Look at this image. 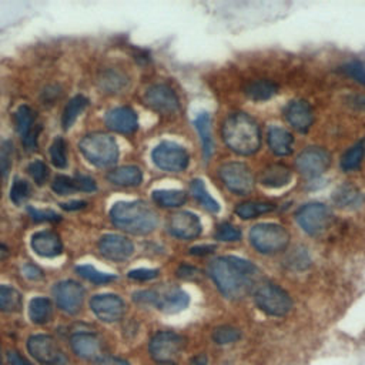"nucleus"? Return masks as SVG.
<instances>
[{
    "mask_svg": "<svg viewBox=\"0 0 365 365\" xmlns=\"http://www.w3.org/2000/svg\"><path fill=\"white\" fill-rule=\"evenodd\" d=\"M364 155H365V144H364V141H359L355 145H352L349 150H346L344 153V155L341 157L342 170H345V171L356 170L361 165Z\"/></svg>",
    "mask_w": 365,
    "mask_h": 365,
    "instance_id": "nucleus-35",
    "label": "nucleus"
},
{
    "mask_svg": "<svg viewBox=\"0 0 365 365\" xmlns=\"http://www.w3.org/2000/svg\"><path fill=\"white\" fill-rule=\"evenodd\" d=\"M73 351L84 359H101L103 355V345L101 341L90 332H77L70 339Z\"/></svg>",
    "mask_w": 365,
    "mask_h": 365,
    "instance_id": "nucleus-21",
    "label": "nucleus"
},
{
    "mask_svg": "<svg viewBox=\"0 0 365 365\" xmlns=\"http://www.w3.org/2000/svg\"><path fill=\"white\" fill-rule=\"evenodd\" d=\"M9 254H10L9 248H7L4 244H1V242H0V261H1V259H4V258H7V257H9Z\"/></svg>",
    "mask_w": 365,
    "mask_h": 365,
    "instance_id": "nucleus-57",
    "label": "nucleus"
},
{
    "mask_svg": "<svg viewBox=\"0 0 365 365\" xmlns=\"http://www.w3.org/2000/svg\"><path fill=\"white\" fill-rule=\"evenodd\" d=\"M221 134L230 150L240 155H251L261 147L258 123L242 111H235L225 117L221 125Z\"/></svg>",
    "mask_w": 365,
    "mask_h": 365,
    "instance_id": "nucleus-2",
    "label": "nucleus"
},
{
    "mask_svg": "<svg viewBox=\"0 0 365 365\" xmlns=\"http://www.w3.org/2000/svg\"><path fill=\"white\" fill-rule=\"evenodd\" d=\"M153 163L163 171L181 173L190 164V155L187 150L173 141L160 143L151 153Z\"/></svg>",
    "mask_w": 365,
    "mask_h": 365,
    "instance_id": "nucleus-9",
    "label": "nucleus"
},
{
    "mask_svg": "<svg viewBox=\"0 0 365 365\" xmlns=\"http://www.w3.org/2000/svg\"><path fill=\"white\" fill-rule=\"evenodd\" d=\"M335 202L339 207H352L361 204V192H358L354 187L351 185H344L338 191H335L334 195Z\"/></svg>",
    "mask_w": 365,
    "mask_h": 365,
    "instance_id": "nucleus-39",
    "label": "nucleus"
},
{
    "mask_svg": "<svg viewBox=\"0 0 365 365\" xmlns=\"http://www.w3.org/2000/svg\"><path fill=\"white\" fill-rule=\"evenodd\" d=\"M111 222L134 235H147L158 225L157 212L143 201H118L110 210Z\"/></svg>",
    "mask_w": 365,
    "mask_h": 365,
    "instance_id": "nucleus-3",
    "label": "nucleus"
},
{
    "mask_svg": "<svg viewBox=\"0 0 365 365\" xmlns=\"http://www.w3.org/2000/svg\"><path fill=\"white\" fill-rule=\"evenodd\" d=\"M214 250H215V247L210 245V244H207V245H197V247H192L190 250V254L191 255H207V254H211Z\"/></svg>",
    "mask_w": 365,
    "mask_h": 365,
    "instance_id": "nucleus-53",
    "label": "nucleus"
},
{
    "mask_svg": "<svg viewBox=\"0 0 365 365\" xmlns=\"http://www.w3.org/2000/svg\"><path fill=\"white\" fill-rule=\"evenodd\" d=\"M34 111L29 107V106H20L16 111H14V124H16V130L17 133L21 135V140L24 137H27L36 127L34 124Z\"/></svg>",
    "mask_w": 365,
    "mask_h": 365,
    "instance_id": "nucleus-32",
    "label": "nucleus"
},
{
    "mask_svg": "<svg viewBox=\"0 0 365 365\" xmlns=\"http://www.w3.org/2000/svg\"><path fill=\"white\" fill-rule=\"evenodd\" d=\"M144 103L154 111L170 115L180 108V101L175 91L167 84H153L144 93Z\"/></svg>",
    "mask_w": 365,
    "mask_h": 365,
    "instance_id": "nucleus-13",
    "label": "nucleus"
},
{
    "mask_svg": "<svg viewBox=\"0 0 365 365\" xmlns=\"http://www.w3.org/2000/svg\"><path fill=\"white\" fill-rule=\"evenodd\" d=\"M291 235L279 224L261 222L250 230V242L261 254L274 255L287 250Z\"/></svg>",
    "mask_w": 365,
    "mask_h": 365,
    "instance_id": "nucleus-5",
    "label": "nucleus"
},
{
    "mask_svg": "<svg viewBox=\"0 0 365 365\" xmlns=\"http://www.w3.org/2000/svg\"><path fill=\"white\" fill-rule=\"evenodd\" d=\"M76 271L78 272V275H81L87 281H91V282L98 284V285L107 284V282H111V281L115 279V275L101 272V271L96 269L93 265H78L76 268Z\"/></svg>",
    "mask_w": 365,
    "mask_h": 365,
    "instance_id": "nucleus-38",
    "label": "nucleus"
},
{
    "mask_svg": "<svg viewBox=\"0 0 365 365\" xmlns=\"http://www.w3.org/2000/svg\"><path fill=\"white\" fill-rule=\"evenodd\" d=\"M292 178V171L288 165L275 163L269 164L259 173V182L268 188H281Z\"/></svg>",
    "mask_w": 365,
    "mask_h": 365,
    "instance_id": "nucleus-23",
    "label": "nucleus"
},
{
    "mask_svg": "<svg viewBox=\"0 0 365 365\" xmlns=\"http://www.w3.org/2000/svg\"><path fill=\"white\" fill-rule=\"evenodd\" d=\"M73 181H74L76 191L80 190V191L91 192V191H96V190H97V184H96V181H94L91 177H87V175H76V177H73Z\"/></svg>",
    "mask_w": 365,
    "mask_h": 365,
    "instance_id": "nucleus-48",
    "label": "nucleus"
},
{
    "mask_svg": "<svg viewBox=\"0 0 365 365\" xmlns=\"http://www.w3.org/2000/svg\"><path fill=\"white\" fill-rule=\"evenodd\" d=\"M98 83H100L101 90H104L106 93H118L120 90H123L125 87L127 78L118 71L108 70L101 74Z\"/></svg>",
    "mask_w": 365,
    "mask_h": 365,
    "instance_id": "nucleus-36",
    "label": "nucleus"
},
{
    "mask_svg": "<svg viewBox=\"0 0 365 365\" xmlns=\"http://www.w3.org/2000/svg\"><path fill=\"white\" fill-rule=\"evenodd\" d=\"M268 147L275 155H288L292 153V145H294V137L292 134L282 128V127H269L268 135H267Z\"/></svg>",
    "mask_w": 365,
    "mask_h": 365,
    "instance_id": "nucleus-24",
    "label": "nucleus"
},
{
    "mask_svg": "<svg viewBox=\"0 0 365 365\" xmlns=\"http://www.w3.org/2000/svg\"><path fill=\"white\" fill-rule=\"evenodd\" d=\"M190 190L192 192V195L195 197V200L210 212H218L220 210V205L218 202L208 194L204 182L201 180H192L191 181V185H190Z\"/></svg>",
    "mask_w": 365,
    "mask_h": 365,
    "instance_id": "nucleus-34",
    "label": "nucleus"
},
{
    "mask_svg": "<svg viewBox=\"0 0 365 365\" xmlns=\"http://www.w3.org/2000/svg\"><path fill=\"white\" fill-rule=\"evenodd\" d=\"M29 197H30V187L27 181L16 178L10 190V200L19 205V204H23Z\"/></svg>",
    "mask_w": 365,
    "mask_h": 365,
    "instance_id": "nucleus-42",
    "label": "nucleus"
},
{
    "mask_svg": "<svg viewBox=\"0 0 365 365\" xmlns=\"http://www.w3.org/2000/svg\"><path fill=\"white\" fill-rule=\"evenodd\" d=\"M0 365H1V358H0Z\"/></svg>",
    "mask_w": 365,
    "mask_h": 365,
    "instance_id": "nucleus-59",
    "label": "nucleus"
},
{
    "mask_svg": "<svg viewBox=\"0 0 365 365\" xmlns=\"http://www.w3.org/2000/svg\"><path fill=\"white\" fill-rule=\"evenodd\" d=\"M98 251L103 257L111 261H125L134 252V244L124 235L106 234L98 240Z\"/></svg>",
    "mask_w": 365,
    "mask_h": 365,
    "instance_id": "nucleus-16",
    "label": "nucleus"
},
{
    "mask_svg": "<svg viewBox=\"0 0 365 365\" xmlns=\"http://www.w3.org/2000/svg\"><path fill=\"white\" fill-rule=\"evenodd\" d=\"M30 217L37 221V222H43V221H47V222H54V221H58L60 220V215L53 211V210H38V208H33V207H29L27 208Z\"/></svg>",
    "mask_w": 365,
    "mask_h": 365,
    "instance_id": "nucleus-47",
    "label": "nucleus"
},
{
    "mask_svg": "<svg viewBox=\"0 0 365 365\" xmlns=\"http://www.w3.org/2000/svg\"><path fill=\"white\" fill-rule=\"evenodd\" d=\"M342 71L349 76L351 78H354L356 83H361V84H365V66L358 61V60H352L349 63H346L344 67H342Z\"/></svg>",
    "mask_w": 365,
    "mask_h": 365,
    "instance_id": "nucleus-45",
    "label": "nucleus"
},
{
    "mask_svg": "<svg viewBox=\"0 0 365 365\" xmlns=\"http://www.w3.org/2000/svg\"><path fill=\"white\" fill-rule=\"evenodd\" d=\"M188 365H208V358L205 354H197L194 358H191Z\"/></svg>",
    "mask_w": 365,
    "mask_h": 365,
    "instance_id": "nucleus-56",
    "label": "nucleus"
},
{
    "mask_svg": "<svg viewBox=\"0 0 365 365\" xmlns=\"http://www.w3.org/2000/svg\"><path fill=\"white\" fill-rule=\"evenodd\" d=\"M30 245L37 255L44 258L57 257L63 251V242L53 231H38L33 234Z\"/></svg>",
    "mask_w": 365,
    "mask_h": 365,
    "instance_id": "nucleus-22",
    "label": "nucleus"
},
{
    "mask_svg": "<svg viewBox=\"0 0 365 365\" xmlns=\"http://www.w3.org/2000/svg\"><path fill=\"white\" fill-rule=\"evenodd\" d=\"M7 358H9V361H10V364L11 365H31L26 358H23L19 352H16V351H10L9 354H7Z\"/></svg>",
    "mask_w": 365,
    "mask_h": 365,
    "instance_id": "nucleus-52",
    "label": "nucleus"
},
{
    "mask_svg": "<svg viewBox=\"0 0 365 365\" xmlns=\"http://www.w3.org/2000/svg\"><path fill=\"white\" fill-rule=\"evenodd\" d=\"M284 117L292 128L299 133H305L312 125L314 111L308 101L292 100L284 107Z\"/></svg>",
    "mask_w": 365,
    "mask_h": 365,
    "instance_id": "nucleus-19",
    "label": "nucleus"
},
{
    "mask_svg": "<svg viewBox=\"0 0 365 365\" xmlns=\"http://www.w3.org/2000/svg\"><path fill=\"white\" fill-rule=\"evenodd\" d=\"M78 150L88 163L100 168L110 167L118 160V145L114 137L106 133L96 131L84 135L78 143Z\"/></svg>",
    "mask_w": 365,
    "mask_h": 365,
    "instance_id": "nucleus-4",
    "label": "nucleus"
},
{
    "mask_svg": "<svg viewBox=\"0 0 365 365\" xmlns=\"http://www.w3.org/2000/svg\"><path fill=\"white\" fill-rule=\"evenodd\" d=\"M27 171L37 185H43L48 177V167L40 160H34L33 163H30Z\"/></svg>",
    "mask_w": 365,
    "mask_h": 365,
    "instance_id": "nucleus-43",
    "label": "nucleus"
},
{
    "mask_svg": "<svg viewBox=\"0 0 365 365\" xmlns=\"http://www.w3.org/2000/svg\"><path fill=\"white\" fill-rule=\"evenodd\" d=\"M247 97L254 101H265L278 93V86L267 78H259L248 83L244 88Z\"/></svg>",
    "mask_w": 365,
    "mask_h": 365,
    "instance_id": "nucleus-26",
    "label": "nucleus"
},
{
    "mask_svg": "<svg viewBox=\"0 0 365 365\" xmlns=\"http://www.w3.org/2000/svg\"><path fill=\"white\" fill-rule=\"evenodd\" d=\"M151 198L158 207L177 208L187 201V194L182 190H155Z\"/></svg>",
    "mask_w": 365,
    "mask_h": 365,
    "instance_id": "nucleus-28",
    "label": "nucleus"
},
{
    "mask_svg": "<svg viewBox=\"0 0 365 365\" xmlns=\"http://www.w3.org/2000/svg\"><path fill=\"white\" fill-rule=\"evenodd\" d=\"M23 305L21 294L9 285H0V311L17 312Z\"/></svg>",
    "mask_w": 365,
    "mask_h": 365,
    "instance_id": "nucleus-33",
    "label": "nucleus"
},
{
    "mask_svg": "<svg viewBox=\"0 0 365 365\" xmlns=\"http://www.w3.org/2000/svg\"><path fill=\"white\" fill-rule=\"evenodd\" d=\"M11 153L13 145L10 141H4L0 147V174L3 177H7L10 167H11Z\"/></svg>",
    "mask_w": 365,
    "mask_h": 365,
    "instance_id": "nucleus-46",
    "label": "nucleus"
},
{
    "mask_svg": "<svg viewBox=\"0 0 365 365\" xmlns=\"http://www.w3.org/2000/svg\"><path fill=\"white\" fill-rule=\"evenodd\" d=\"M54 299L66 314H77L83 305L84 288L76 281H61L53 288Z\"/></svg>",
    "mask_w": 365,
    "mask_h": 365,
    "instance_id": "nucleus-14",
    "label": "nucleus"
},
{
    "mask_svg": "<svg viewBox=\"0 0 365 365\" xmlns=\"http://www.w3.org/2000/svg\"><path fill=\"white\" fill-rule=\"evenodd\" d=\"M241 338V331L232 325H220L212 331V341L218 345H230Z\"/></svg>",
    "mask_w": 365,
    "mask_h": 365,
    "instance_id": "nucleus-37",
    "label": "nucleus"
},
{
    "mask_svg": "<svg viewBox=\"0 0 365 365\" xmlns=\"http://www.w3.org/2000/svg\"><path fill=\"white\" fill-rule=\"evenodd\" d=\"M51 188L58 195H70L76 191L73 178L67 175H57L51 182Z\"/></svg>",
    "mask_w": 365,
    "mask_h": 365,
    "instance_id": "nucleus-44",
    "label": "nucleus"
},
{
    "mask_svg": "<svg viewBox=\"0 0 365 365\" xmlns=\"http://www.w3.org/2000/svg\"><path fill=\"white\" fill-rule=\"evenodd\" d=\"M96 365H130V364L120 358H103V359H98Z\"/></svg>",
    "mask_w": 365,
    "mask_h": 365,
    "instance_id": "nucleus-54",
    "label": "nucleus"
},
{
    "mask_svg": "<svg viewBox=\"0 0 365 365\" xmlns=\"http://www.w3.org/2000/svg\"><path fill=\"white\" fill-rule=\"evenodd\" d=\"M107 180L118 187H137L143 182V171L137 165H123L111 170Z\"/></svg>",
    "mask_w": 365,
    "mask_h": 365,
    "instance_id": "nucleus-25",
    "label": "nucleus"
},
{
    "mask_svg": "<svg viewBox=\"0 0 365 365\" xmlns=\"http://www.w3.org/2000/svg\"><path fill=\"white\" fill-rule=\"evenodd\" d=\"M254 301L262 312L272 317H284L292 309V299L289 294L284 288L271 282L262 284L255 289Z\"/></svg>",
    "mask_w": 365,
    "mask_h": 365,
    "instance_id": "nucleus-7",
    "label": "nucleus"
},
{
    "mask_svg": "<svg viewBox=\"0 0 365 365\" xmlns=\"http://www.w3.org/2000/svg\"><path fill=\"white\" fill-rule=\"evenodd\" d=\"M106 125L120 134H131L138 128V118L133 108L121 106L107 111L104 117Z\"/></svg>",
    "mask_w": 365,
    "mask_h": 365,
    "instance_id": "nucleus-20",
    "label": "nucleus"
},
{
    "mask_svg": "<svg viewBox=\"0 0 365 365\" xmlns=\"http://www.w3.org/2000/svg\"><path fill=\"white\" fill-rule=\"evenodd\" d=\"M275 208L274 204L271 202H267V201H244V202H240L234 212L242 218V220H252V218H257L262 214H267V212H271L272 210Z\"/></svg>",
    "mask_w": 365,
    "mask_h": 365,
    "instance_id": "nucleus-29",
    "label": "nucleus"
},
{
    "mask_svg": "<svg viewBox=\"0 0 365 365\" xmlns=\"http://www.w3.org/2000/svg\"><path fill=\"white\" fill-rule=\"evenodd\" d=\"M160 365H177V364H174V362H164V364H160Z\"/></svg>",
    "mask_w": 365,
    "mask_h": 365,
    "instance_id": "nucleus-58",
    "label": "nucleus"
},
{
    "mask_svg": "<svg viewBox=\"0 0 365 365\" xmlns=\"http://www.w3.org/2000/svg\"><path fill=\"white\" fill-rule=\"evenodd\" d=\"M177 275L182 279H195L200 277V271L192 265H180L177 269Z\"/></svg>",
    "mask_w": 365,
    "mask_h": 365,
    "instance_id": "nucleus-50",
    "label": "nucleus"
},
{
    "mask_svg": "<svg viewBox=\"0 0 365 365\" xmlns=\"http://www.w3.org/2000/svg\"><path fill=\"white\" fill-rule=\"evenodd\" d=\"M51 314H53V308H51V304L47 298L37 297V298L30 301L29 317L34 324L41 325V324L48 322L50 318H51Z\"/></svg>",
    "mask_w": 365,
    "mask_h": 365,
    "instance_id": "nucleus-30",
    "label": "nucleus"
},
{
    "mask_svg": "<svg viewBox=\"0 0 365 365\" xmlns=\"http://www.w3.org/2000/svg\"><path fill=\"white\" fill-rule=\"evenodd\" d=\"M51 163L57 168H64L67 165V144L61 137H57L50 147Z\"/></svg>",
    "mask_w": 365,
    "mask_h": 365,
    "instance_id": "nucleus-40",
    "label": "nucleus"
},
{
    "mask_svg": "<svg viewBox=\"0 0 365 365\" xmlns=\"http://www.w3.org/2000/svg\"><path fill=\"white\" fill-rule=\"evenodd\" d=\"M220 178L224 185L234 194L245 195L254 190L255 177L248 165L238 161L224 163L220 170Z\"/></svg>",
    "mask_w": 365,
    "mask_h": 365,
    "instance_id": "nucleus-8",
    "label": "nucleus"
},
{
    "mask_svg": "<svg viewBox=\"0 0 365 365\" xmlns=\"http://www.w3.org/2000/svg\"><path fill=\"white\" fill-rule=\"evenodd\" d=\"M134 301L140 304L154 305L157 309L167 314H175L182 311L190 304V297L181 288L171 287L164 291H158V289L138 291L134 294Z\"/></svg>",
    "mask_w": 365,
    "mask_h": 365,
    "instance_id": "nucleus-6",
    "label": "nucleus"
},
{
    "mask_svg": "<svg viewBox=\"0 0 365 365\" xmlns=\"http://www.w3.org/2000/svg\"><path fill=\"white\" fill-rule=\"evenodd\" d=\"M185 339L173 331H158L150 341L148 351L154 361L173 362L184 349Z\"/></svg>",
    "mask_w": 365,
    "mask_h": 365,
    "instance_id": "nucleus-11",
    "label": "nucleus"
},
{
    "mask_svg": "<svg viewBox=\"0 0 365 365\" xmlns=\"http://www.w3.org/2000/svg\"><path fill=\"white\" fill-rule=\"evenodd\" d=\"M194 124H195V128L198 131V135H200V140L202 144L204 158L208 160L214 150V141H212V134H211V118L207 113H202L195 118Z\"/></svg>",
    "mask_w": 365,
    "mask_h": 365,
    "instance_id": "nucleus-27",
    "label": "nucleus"
},
{
    "mask_svg": "<svg viewBox=\"0 0 365 365\" xmlns=\"http://www.w3.org/2000/svg\"><path fill=\"white\" fill-rule=\"evenodd\" d=\"M21 271H23V275L27 277L29 279L37 281V279H41V278H43V271H41L38 267L33 265V264H26Z\"/></svg>",
    "mask_w": 365,
    "mask_h": 365,
    "instance_id": "nucleus-51",
    "label": "nucleus"
},
{
    "mask_svg": "<svg viewBox=\"0 0 365 365\" xmlns=\"http://www.w3.org/2000/svg\"><path fill=\"white\" fill-rule=\"evenodd\" d=\"M27 348L31 356L44 365H58L63 359V354L50 335H33L27 341Z\"/></svg>",
    "mask_w": 365,
    "mask_h": 365,
    "instance_id": "nucleus-15",
    "label": "nucleus"
},
{
    "mask_svg": "<svg viewBox=\"0 0 365 365\" xmlns=\"http://www.w3.org/2000/svg\"><path fill=\"white\" fill-rule=\"evenodd\" d=\"M329 164L331 154L322 147H308L302 150L295 158L298 171L308 178H317L322 175L328 170Z\"/></svg>",
    "mask_w": 365,
    "mask_h": 365,
    "instance_id": "nucleus-12",
    "label": "nucleus"
},
{
    "mask_svg": "<svg viewBox=\"0 0 365 365\" xmlns=\"http://www.w3.org/2000/svg\"><path fill=\"white\" fill-rule=\"evenodd\" d=\"M298 225L309 235L317 237L325 232L332 220L331 210L321 202H308L295 212Z\"/></svg>",
    "mask_w": 365,
    "mask_h": 365,
    "instance_id": "nucleus-10",
    "label": "nucleus"
},
{
    "mask_svg": "<svg viewBox=\"0 0 365 365\" xmlns=\"http://www.w3.org/2000/svg\"><path fill=\"white\" fill-rule=\"evenodd\" d=\"M208 272L225 298L241 299L252 291L258 268L248 259L235 255H222L210 262Z\"/></svg>",
    "mask_w": 365,
    "mask_h": 365,
    "instance_id": "nucleus-1",
    "label": "nucleus"
},
{
    "mask_svg": "<svg viewBox=\"0 0 365 365\" xmlns=\"http://www.w3.org/2000/svg\"><path fill=\"white\" fill-rule=\"evenodd\" d=\"M88 106V100L84 96H76L73 97L68 104L66 106L63 115H61V124L64 130H68L74 121L77 120V117L84 111V108Z\"/></svg>",
    "mask_w": 365,
    "mask_h": 365,
    "instance_id": "nucleus-31",
    "label": "nucleus"
},
{
    "mask_svg": "<svg viewBox=\"0 0 365 365\" xmlns=\"http://www.w3.org/2000/svg\"><path fill=\"white\" fill-rule=\"evenodd\" d=\"M157 275H158V269H150V268H137L128 272V277L137 281H148L155 278Z\"/></svg>",
    "mask_w": 365,
    "mask_h": 365,
    "instance_id": "nucleus-49",
    "label": "nucleus"
},
{
    "mask_svg": "<svg viewBox=\"0 0 365 365\" xmlns=\"http://www.w3.org/2000/svg\"><path fill=\"white\" fill-rule=\"evenodd\" d=\"M87 205L86 201H70V202H63L61 208L67 210V211H74V210H80L84 208Z\"/></svg>",
    "mask_w": 365,
    "mask_h": 365,
    "instance_id": "nucleus-55",
    "label": "nucleus"
},
{
    "mask_svg": "<svg viewBox=\"0 0 365 365\" xmlns=\"http://www.w3.org/2000/svg\"><path fill=\"white\" fill-rule=\"evenodd\" d=\"M168 231L177 238L192 240L201 234L202 225L200 218L194 212L178 211L170 217Z\"/></svg>",
    "mask_w": 365,
    "mask_h": 365,
    "instance_id": "nucleus-18",
    "label": "nucleus"
},
{
    "mask_svg": "<svg viewBox=\"0 0 365 365\" xmlns=\"http://www.w3.org/2000/svg\"><path fill=\"white\" fill-rule=\"evenodd\" d=\"M90 307L96 317L104 322H115L121 319L125 312L124 301L113 294H101L93 297Z\"/></svg>",
    "mask_w": 365,
    "mask_h": 365,
    "instance_id": "nucleus-17",
    "label": "nucleus"
},
{
    "mask_svg": "<svg viewBox=\"0 0 365 365\" xmlns=\"http://www.w3.org/2000/svg\"><path fill=\"white\" fill-rule=\"evenodd\" d=\"M240 238H241L240 228L231 222L220 224L215 231V240L222 242H232V241H238Z\"/></svg>",
    "mask_w": 365,
    "mask_h": 365,
    "instance_id": "nucleus-41",
    "label": "nucleus"
}]
</instances>
